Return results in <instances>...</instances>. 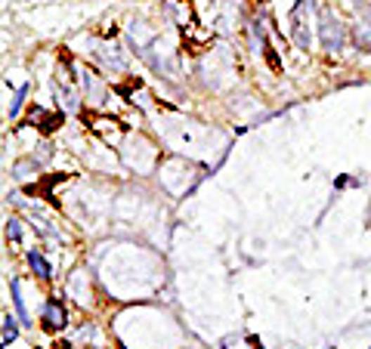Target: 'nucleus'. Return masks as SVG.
<instances>
[{"instance_id":"6","label":"nucleus","mask_w":371,"mask_h":349,"mask_svg":"<svg viewBox=\"0 0 371 349\" xmlns=\"http://www.w3.org/2000/svg\"><path fill=\"white\" fill-rule=\"evenodd\" d=\"M6 232H10V238H19L22 235V229H19V223L10 220V226H6Z\"/></svg>"},{"instance_id":"3","label":"nucleus","mask_w":371,"mask_h":349,"mask_svg":"<svg viewBox=\"0 0 371 349\" xmlns=\"http://www.w3.org/2000/svg\"><path fill=\"white\" fill-rule=\"evenodd\" d=\"M15 334H19V328H15V322H13V315H6L4 319V346H10Z\"/></svg>"},{"instance_id":"1","label":"nucleus","mask_w":371,"mask_h":349,"mask_svg":"<svg viewBox=\"0 0 371 349\" xmlns=\"http://www.w3.org/2000/svg\"><path fill=\"white\" fill-rule=\"evenodd\" d=\"M41 319H44V328H46V331L65 328V306H62V300H46Z\"/></svg>"},{"instance_id":"4","label":"nucleus","mask_w":371,"mask_h":349,"mask_svg":"<svg viewBox=\"0 0 371 349\" xmlns=\"http://www.w3.org/2000/svg\"><path fill=\"white\" fill-rule=\"evenodd\" d=\"M13 303L19 309V322H28V312H25V303H22V297H19V282H15V278H13Z\"/></svg>"},{"instance_id":"5","label":"nucleus","mask_w":371,"mask_h":349,"mask_svg":"<svg viewBox=\"0 0 371 349\" xmlns=\"http://www.w3.org/2000/svg\"><path fill=\"white\" fill-rule=\"evenodd\" d=\"M25 93H28V87H19V93H15V99H13V108H10V118H15V114H19L22 99H25Z\"/></svg>"},{"instance_id":"2","label":"nucleus","mask_w":371,"mask_h":349,"mask_svg":"<svg viewBox=\"0 0 371 349\" xmlns=\"http://www.w3.org/2000/svg\"><path fill=\"white\" fill-rule=\"evenodd\" d=\"M28 263H31V269H34V275H37V278H50V266H46V260H44L37 251H31V253H28Z\"/></svg>"}]
</instances>
